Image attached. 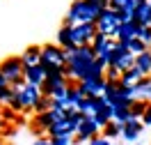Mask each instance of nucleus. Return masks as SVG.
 I'll use <instances>...</instances> for the list:
<instances>
[{"mask_svg":"<svg viewBox=\"0 0 151 145\" xmlns=\"http://www.w3.org/2000/svg\"><path fill=\"white\" fill-rule=\"evenodd\" d=\"M96 62V53L92 46H80V48H73V51H69V62H66V78L71 81V83H80L83 78H85L87 69L92 67Z\"/></svg>","mask_w":151,"mask_h":145,"instance_id":"1","label":"nucleus"},{"mask_svg":"<svg viewBox=\"0 0 151 145\" xmlns=\"http://www.w3.org/2000/svg\"><path fill=\"white\" fill-rule=\"evenodd\" d=\"M101 14H103V7H99L92 0H73L64 16V26H76V23H92L94 26Z\"/></svg>","mask_w":151,"mask_h":145,"instance_id":"2","label":"nucleus"},{"mask_svg":"<svg viewBox=\"0 0 151 145\" xmlns=\"http://www.w3.org/2000/svg\"><path fill=\"white\" fill-rule=\"evenodd\" d=\"M66 62H69V53L60 44H44L41 46V60L39 65L48 71H64Z\"/></svg>","mask_w":151,"mask_h":145,"instance_id":"3","label":"nucleus"},{"mask_svg":"<svg viewBox=\"0 0 151 145\" xmlns=\"http://www.w3.org/2000/svg\"><path fill=\"white\" fill-rule=\"evenodd\" d=\"M41 99V87L39 85H25L19 90V95H16V101L12 104V111L14 113H23V111H32V108L37 106V101Z\"/></svg>","mask_w":151,"mask_h":145,"instance_id":"4","label":"nucleus"},{"mask_svg":"<svg viewBox=\"0 0 151 145\" xmlns=\"http://www.w3.org/2000/svg\"><path fill=\"white\" fill-rule=\"evenodd\" d=\"M0 71H2V76L7 78L9 85L21 83L23 81V71H25L21 55H7L5 60H0Z\"/></svg>","mask_w":151,"mask_h":145,"instance_id":"5","label":"nucleus"},{"mask_svg":"<svg viewBox=\"0 0 151 145\" xmlns=\"http://www.w3.org/2000/svg\"><path fill=\"white\" fill-rule=\"evenodd\" d=\"M96 26V32H101V35H105V37H112L117 39V32H119V16H117V12L114 9H103V14L99 16V21L94 23Z\"/></svg>","mask_w":151,"mask_h":145,"instance_id":"6","label":"nucleus"},{"mask_svg":"<svg viewBox=\"0 0 151 145\" xmlns=\"http://www.w3.org/2000/svg\"><path fill=\"white\" fill-rule=\"evenodd\" d=\"M96 37V26L92 23H76L71 26V39H73V46H92V42Z\"/></svg>","mask_w":151,"mask_h":145,"instance_id":"7","label":"nucleus"},{"mask_svg":"<svg viewBox=\"0 0 151 145\" xmlns=\"http://www.w3.org/2000/svg\"><path fill=\"white\" fill-rule=\"evenodd\" d=\"M66 85H73V83L66 78V71H48L46 81H44V85H41V95L53 97L55 92H60V90L66 87Z\"/></svg>","mask_w":151,"mask_h":145,"instance_id":"8","label":"nucleus"},{"mask_svg":"<svg viewBox=\"0 0 151 145\" xmlns=\"http://www.w3.org/2000/svg\"><path fill=\"white\" fill-rule=\"evenodd\" d=\"M76 85L83 90L85 97H103L105 92V78H87V81H80Z\"/></svg>","mask_w":151,"mask_h":145,"instance_id":"9","label":"nucleus"},{"mask_svg":"<svg viewBox=\"0 0 151 145\" xmlns=\"http://www.w3.org/2000/svg\"><path fill=\"white\" fill-rule=\"evenodd\" d=\"M55 125V117H53V113L48 111V113H37L35 115V120H32V131L39 136H48V129Z\"/></svg>","mask_w":151,"mask_h":145,"instance_id":"10","label":"nucleus"},{"mask_svg":"<svg viewBox=\"0 0 151 145\" xmlns=\"http://www.w3.org/2000/svg\"><path fill=\"white\" fill-rule=\"evenodd\" d=\"M110 67H117L119 71H128V69L135 67V55H133L131 51L128 53H117V51H112V62H110Z\"/></svg>","mask_w":151,"mask_h":145,"instance_id":"11","label":"nucleus"},{"mask_svg":"<svg viewBox=\"0 0 151 145\" xmlns=\"http://www.w3.org/2000/svg\"><path fill=\"white\" fill-rule=\"evenodd\" d=\"M23 81L30 83V85H44V81H46V69L41 67V65H35V67H25L23 71Z\"/></svg>","mask_w":151,"mask_h":145,"instance_id":"12","label":"nucleus"},{"mask_svg":"<svg viewBox=\"0 0 151 145\" xmlns=\"http://www.w3.org/2000/svg\"><path fill=\"white\" fill-rule=\"evenodd\" d=\"M144 131V125H142V120H128L122 129V138L124 141H137L140 134Z\"/></svg>","mask_w":151,"mask_h":145,"instance_id":"13","label":"nucleus"},{"mask_svg":"<svg viewBox=\"0 0 151 145\" xmlns=\"http://www.w3.org/2000/svg\"><path fill=\"white\" fill-rule=\"evenodd\" d=\"M140 23H135V21H128V23H122L119 26V32H117V39H122V42H131L140 35Z\"/></svg>","mask_w":151,"mask_h":145,"instance_id":"14","label":"nucleus"},{"mask_svg":"<svg viewBox=\"0 0 151 145\" xmlns=\"http://www.w3.org/2000/svg\"><path fill=\"white\" fill-rule=\"evenodd\" d=\"M21 60H23V67H35V65H39V60H41V46H37V44L28 46L21 53Z\"/></svg>","mask_w":151,"mask_h":145,"instance_id":"15","label":"nucleus"},{"mask_svg":"<svg viewBox=\"0 0 151 145\" xmlns=\"http://www.w3.org/2000/svg\"><path fill=\"white\" fill-rule=\"evenodd\" d=\"M142 78H144L142 69L140 67H133V69H128V71H124V74H122V81H119V83H122L124 87H137Z\"/></svg>","mask_w":151,"mask_h":145,"instance_id":"16","label":"nucleus"},{"mask_svg":"<svg viewBox=\"0 0 151 145\" xmlns=\"http://www.w3.org/2000/svg\"><path fill=\"white\" fill-rule=\"evenodd\" d=\"M55 44H60V46L64 48L66 53H69V51H73V39H71V26H64V23H62V28L57 30V39H55Z\"/></svg>","mask_w":151,"mask_h":145,"instance_id":"17","label":"nucleus"},{"mask_svg":"<svg viewBox=\"0 0 151 145\" xmlns=\"http://www.w3.org/2000/svg\"><path fill=\"white\" fill-rule=\"evenodd\" d=\"M133 21L140 23V26H149V23H151V5H149V2H142V5L135 7V12H133Z\"/></svg>","mask_w":151,"mask_h":145,"instance_id":"18","label":"nucleus"},{"mask_svg":"<svg viewBox=\"0 0 151 145\" xmlns=\"http://www.w3.org/2000/svg\"><path fill=\"white\" fill-rule=\"evenodd\" d=\"M133 92H135V99H151V76H144L140 81V85L133 87Z\"/></svg>","mask_w":151,"mask_h":145,"instance_id":"19","label":"nucleus"},{"mask_svg":"<svg viewBox=\"0 0 151 145\" xmlns=\"http://www.w3.org/2000/svg\"><path fill=\"white\" fill-rule=\"evenodd\" d=\"M83 120H85V115L80 113V111H69L66 113V127H69V131L76 136V131H78V127L83 125Z\"/></svg>","mask_w":151,"mask_h":145,"instance_id":"20","label":"nucleus"},{"mask_svg":"<svg viewBox=\"0 0 151 145\" xmlns=\"http://www.w3.org/2000/svg\"><path fill=\"white\" fill-rule=\"evenodd\" d=\"M122 129H124V125H119V122H108V125L103 127V129H101V131H103V138H108V141H114V138H119V136H122Z\"/></svg>","mask_w":151,"mask_h":145,"instance_id":"21","label":"nucleus"},{"mask_svg":"<svg viewBox=\"0 0 151 145\" xmlns=\"http://www.w3.org/2000/svg\"><path fill=\"white\" fill-rule=\"evenodd\" d=\"M135 67H140L144 76H151V48L135 58Z\"/></svg>","mask_w":151,"mask_h":145,"instance_id":"22","label":"nucleus"},{"mask_svg":"<svg viewBox=\"0 0 151 145\" xmlns=\"http://www.w3.org/2000/svg\"><path fill=\"white\" fill-rule=\"evenodd\" d=\"M149 104H151V101H147V99H137V101H133V106H131V117H133V120H142V115L147 113Z\"/></svg>","mask_w":151,"mask_h":145,"instance_id":"23","label":"nucleus"},{"mask_svg":"<svg viewBox=\"0 0 151 145\" xmlns=\"http://www.w3.org/2000/svg\"><path fill=\"white\" fill-rule=\"evenodd\" d=\"M112 120H114V122H119V125H126L128 120H133V117H131V108L112 106Z\"/></svg>","mask_w":151,"mask_h":145,"instance_id":"24","label":"nucleus"},{"mask_svg":"<svg viewBox=\"0 0 151 145\" xmlns=\"http://www.w3.org/2000/svg\"><path fill=\"white\" fill-rule=\"evenodd\" d=\"M16 95H19V92L12 85L7 87V90H2V92H0V108H12V104L16 101Z\"/></svg>","mask_w":151,"mask_h":145,"instance_id":"25","label":"nucleus"},{"mask_svg":"<svg viewBox=\"0 0 151 145\" xmlns=\"http://www.w3.org/2000/svg\"><path fill=\"white\" fill-rule=\"evenodd\" d=\"M94 120H96V125L103 129L108 122H112V106H105V108H101L99 113L94 115Z\"/></svg>","mask_w":151,"mask_h":145,"instance_id":"26","label":"nucleus"},{"mask_svg":"<svg viewBox=\"0 0 151 145\" xmlns=\"http://www.w3.org/2000/svg\"><path fill=\"white\" fill-rule=\"evenodd\" d=\"M66 134H71L69 127H66V120H64V122H55V125L48 129V138H57V136H66ZM71 136H73V134H71Z\"/></svg>","mask_w":151,"mask_h":145,"instance_id":"27","label":"nucleus"},{"mask_svg":"<svg viewBox=\"0 0 151 145\" xmlns=\"http://www.w3.org/2000/svg\"><path fill=\"white\" fill-rule=\"evenodd\" d=\"M110 9L114 12H128L135 9V0H110Z\"/></svg>","mask_w":151,"mask_h":145,"instance_id":"28","label":"nucleus"},{"mask_svg":"<svg viewBox=\"0 0 151 145\" xmlns=\"http://www.w3.org/2000/svg\"><path fill=\"white\" fill-rule=\"evenodd\" d=\"M128 51H131L133 55L137 58V55H142L144 51H149V46H147V44H144L140 37H135V39H131V42H128Z\"/></svg>","mask_w":151,"mask_h":145,"instance_id":"29","label":"nucleus"},{"mask_svg":"<svg viewBox=\"0 0 151 145\" xmlns=\"http://www.w3.org/2000/svg\"><path fill=\"white\" fill-rule=\"evenodd\" d=\"M50 108H53V99L46 97V95H41V99L37 101V106L32 108V111H35V115H37V113H48Z\"/></svg>","mask_w":151,"mask_h":145,"instance_id":"30","label":"nucleus"},{"mask_svg":"<svg viewBox=\"0 0 151 145\" xmlns=\"http://www.w3.org/2000/svg\"><path fill=\"white\" fill-rule=\"evenodd\" d=\"M103 78L108 81V83H119V81H122V71H119L117 67H108L105 74H103Z\"/></svg>","mask_w":151,"mask_h":145,"instance_id":"31","label":"nucleus"},{"mask_svg":"<svg viewBox=\"0 0 151 145\" xmlns=\"http://www.w3.org/2000/svg\"><path fill=\"white\" fill-rule=\"evenodd\" d=\"M137 37H140L142 42H144V44L151 48V26H142V28H140V35H137Z\"/></svg>","mask_w":151,"mask_h":145,"instance_id":"32","label":"nucleus"},{"mask_svg":"<svg viewBox=\"0 0 151 145\" xmlns=\"http://www.w3.org/2000/svg\"><path fill=\"white\" fill-rule=\"evenodd\" d=\"M53 145H73V136L66 134V136H57V138H50Z\"/></svg>","mask_w":151,"mask_h":145,"instance_id":"33","label":"nucleus"},{"mask_svg":"<svg viewBox=\"0 0 151 145\" xmlns=\"http://www.w3.org/2000/svg\"><path fill=\"white\" fill-rule=\"evenodd\" d=\"M0 115H2V120H5L7 125H9V122H14V120H16V113H14L12 108H2V111H0Z\"/></svg>","mask_w":151,"mask_h":145,"instance_id":"34","label":"nucleus"},{"mask_svg":"<svg viewBox=\"0 0 151 145\" xmlns=\"http://www.w3.org/2000/svg\"><path fill=\"white\" fill-rule=\"evenodd\" d=\"M87 145H112V143H110L108 138H103V136L99 134V136H94V138H92V141H89Z\"/></svg>","mask_w":151,"mask_h":145,"instance_id":"35","label":"nucleus"},{"mask_svg":"<svg viewBox=\"0 0 151 145\" xmlns=\"http://www.w3.org/2000/svg\"><path fill=\"white\" fill-rule=\"evenodd\" d=\"M142 125H144V127H151V104H149V108H147V113L142 115Z\"/></svg>","mask_w":151,"mask_h":145,"instance_id":"36","label":"nucleus"},{"mask_svg":"<svg viewBox=\"0 0 151 145\" xmlns=\"http://www.w3.org/2000/svg\"><path fill=\"white\" fill-rule=\"evenodd\" d=\"M32 145H53V141H50L48 136H39V138H37Z\"/></svg>","mask_w":151,"mask_h":145,"instance_id":"37","label":"nucleus"},{"mask_svg":"<svg viewBox=\"0 0 151 145\" xmlns=\"http://www.w3.org/2000/svg\"><path fill=\"white\" fill-rule=\"evenodd\" d=\"M7 87H9V83H7V78L2 76V71H0V92H2V90H7Z\"/></svg>","mask_w":151,"mask_h":145,"instance_id":"38","label":"nucleus"},{"mask_svg":"<svg viewBox=\"0 0 151 145\" xmlns=\"http://www.w3.org/2000/svg\"><path fill=\"white\" fill-rule=\"evenodd\" d=\"M5 129H7V122H5V120H2V115H0V134H2Z\"/></svg>","mask_w":151,"mask_h":145,"instance_id":"39","label":"nucleus"},{"mask_svg":"<svg viewBox=\"0 0 151 145\" xmlns=\"http://www.w3.org/2000/svg\"><path fill=\"white\" fill-rule=\"evenodd\" d=\"M142 2H149V0H135V7H137V5H142Z\"/></svg>","mask_w":151,"mask_h":145,"instance_id":"40","label":"nucleus"},{"mask_svg":"<svg viewBox=\"0 0 151 145\" xmlns=\"http://www.w3.org/2000/svg\"><path fill=\"white\" fill-rule=\"evenodd\" d=\"M0 145H7V143H2V141H0Z\"/></svg>","mask_w":151,"mask_h":145,"instance_id":"41","label":"nucleus"},{"mask_svg":"<svg viewBox=\"0 0 151 145\" xmlns=\"http://www.w3.org/2000/svg\"><path fill=\"white\" fill-rule=\"evenodd\" d=\"M149 5H151V0H149Z\"/></svg>","mask_w":151,"mask_h":145,"instance_id":"42","label":"nucleus"},{"mask_svg":"<svg viewBox=\"0 0 151 145\" xmlns=\"http://www.w3.org/2000/svg\"><path fill=\"white\" fill-rule=\"evenodd\" d=\"M149 101H151V99H149Z\"/></svg>","mask_w":151,"mask_h":145,"instance_id":"43","label":"nucleus"},{"mask_svg":"<svg viewBox=\"0 0 151 145\" xmlns=\"http://www.w3.org/2000/svg\"><path fill=\"white\" fill-rule=\"evenodd\" d=\"M149 26H151V23H149Z\"/></svg>","mask_w":151,"mask_h":145,"instance_id":"44","label":"nucleus"}]
</instances>
